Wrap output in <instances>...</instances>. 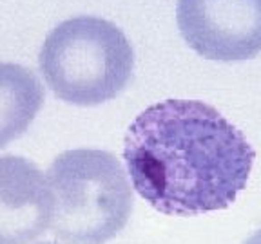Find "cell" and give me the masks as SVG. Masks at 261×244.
I'll return each mask as SVG.
<instances>
[{
  "label": "cell",
  "instance_id": "5b68a950",
  "mask_svg": "<svg viewBox=\"0 0 261 244\" xmlns=\"http://www.w3.org/2000/svg\"><path fill=\"white\" fill-rule=\"evenodd\" d=\"M55 195L47 175L20 156H0V244H29L51 230Z\"/></svg>",
  "mask_w": 261,
  "mask_h": 244
},
{
  "label": "cell",
  "instance_id": "ba28073f",
  "mask_svg": "<svg viewBox=\"0 0 261 244\" xmlns=\"http://www.w3.org/2000/svg\"><path fill=\"white\" fill-rule=\"evenodd\" d=\"M37 244H55V242H37Z\"/></svg>",
  "mask_w": 261,
  "mask_h": 244
},
{
  "label": "cell",
  "instance_id": "7a4b0ae2",
  "mask_svg": "<svg viewBox=\"0 0 261 244\" xmlns=\"http://www.w3.org/2000/svg\"><path fill=\"white\" fill-rule=\"evenodd\" d=\"M38 65L62 102L94 107L114 100L127 87L135 71V51L116 24L78 15L49 31Z\"/></svg>",
  "mask_w": 261,
  "mask_h": 244
},
{
  "label": "cell",
  "instance_id": "277c9868",
  "mask_svg": "<svg viewBox=\"0 0 261 244\" xmlns=\"http://www.w3.org/2000/svg\"><path fill=\"white\" fill-rule=\"evenodd\" d=\"M176 22L189 47L207 60L261 53V0H178Z\"/></svg>",
  "mask_w": 261,
  "mask_h": 244
},
{
  "label": "cell",
  "instance_id": "3957f363",
  "mask_svg": "<svg viewBox=\"0 0 261 244\" xmlns=\"http://www.w3.org/2000/svg\"><path fill=\"white\" fill-rule=\"evenodd\" d=\"M55 195L51 232L64 244H106L133 211V188L116 156L100 148H73L45 172Z\"/></svg>",
  "mask_w": 261,
  "mask_h": 244
},
{
  "label": "cell",
  "instance_id": "8992f818",
  "mask_svg": "<svg viewBox=\"0 0 261 244\" xmlns=\"http://www.w3.org/2000/svg\"><path fill=\"white\" fill-rule=\"evenodd\" d=\"M44 85L24 65L0 62V148L18 139L44 105Z\"/></svg>",
  "mask_w": 261,
  "mask_h": 244
},
{
  "label": "cell",
  "instance_id": "6da1fadb",
  "mask_svg": "<svg viewBox=\"0 0 261 244\" xmlns=\"http://www.w3.org/2000/svg\"><path fill=\"white\" fill-rule=\"evenodd\" d=\"M123 159L133 188L165 216L223 210L247 187L256 152L218 109L165 100L127 129Z\"/></svg>",
  "mask_w": 261,
  "mask_h": 244
},
{
  "label": "cell",
  "instance_id": "52a82bcc",
  "mask_svg": "<svg viewBox=\"0 0 261 244\" xmlns=\"http://www.w3.org/2000/svg\"><path fill=\"white\" fill-rule=\"evenodd\" d=\"M243 244H261V230H257V232H254L252 235H250L249 239L245 240Z\"/></svg>",
  "mask_w": 261,
  "mask_h": 244
}]
</instances>
